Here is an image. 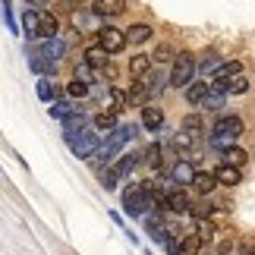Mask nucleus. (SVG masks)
<instances>
[{"label": "nucleus", "mask_w": 255, "mask_h": 255, "mask_svg": "<svg viewBox=\"0 0 255 255\" xmlns=\"http://www.w3.org/2000/svg\"><path fill=\"white\" fill-rule=\"evenodd\" d=\"M139 129H142V123H132V120H129V123H120V126H117V129H114V132H111V135H107V139L101 142V148L95 151L92 167H95V170L111 167V164H114V161L123 154L126 145H129V142L135 139V135H139Z\"/></svg>", "instance_id": "nucleus-1"}, {"label": "nucleus", "mask_w": 255, "mask_h": 255, "mask_svg": "<svg viewBox=\"0 0 255 255\" xmlns=\"http://www.w3.org/2000/svg\"><path fill=\"white\" fill-rule=\"evenodd\" d=\"M101 142H104V135L98 129H85L70 142V151H73V158H79V161H92L95 151L101 148Z\"/></svg>", "instance_id": "nucleus-2"}, {"label": "nucleus", "mask_w": 255, "mask_h": 255, "mask_svg": "<svg viewBox=\"0 0 255 255\" xmlns=\"http://www.w3.org/2000/svg\"><path fill=\"white\" fill-rule=\"evenodd\" d=\"M192 79H195V57L192 54H176V60L170 66V85L186 88Z\"/></svg>", "instance_id": "nucleus-3"}, {"label": "nucleus", "mask_w": 255, "mask_h": 255, "mask_svg": "<svg viewBox=\"0 0 255 255\" xmlns=\"http://www.w3.org/2000/svg\"><path fill=\"white\" fill-rule=\"evenodd\" d=\"M25 51H28V54L44 57V60H51V63H60V60H63V54H66V41H63L60 35H57V38H41V41H35L32 47L25 44Z\"/></svg>", "instance_id": "nucleus-4"}, {"label": "nucleus", "mask_w": 255, "mask_h": 255, "mask_svg": "<svg viewBox=\"0 0 255 255\" xmlns=\"http://www.w3.org/2000/svg\"><path fill=\"white\" fill-rule=\"evenodd\" d=\"M98 47H104L111 57L120 54L126 47V32L117 28V25H101V28H98Z\"/></svg>", "instance_id": "nucleus-5"}, {"label": "nucleus", "mask_w": 255, "mask_h": 255, "mask_svg": "<svg viewBox=\"0 0 255 255\" xmlns=\"http://www.w3.org/2000/svg\"><path fill=\"white\" fill-rule=\"evenodd\" d=\"M189 208H192L189 192L180 189V186H167V192H164V214H189Z\"/></svg>", "instance_id": "nucleus-6"}, {"label": "nucleus", "mask_w": 255, "mask_h": 255, "mask_svg": "<svg viewBox=\"0 0 255 255\" xmlns=\"http://www.w3.org/2000/svg\"><path fill=\"white\" fill-rule=\"evenodd\" d=\"M243 129H246L243 117H237V114H221L218 120H214V126L208 129V135H230V139H240Z\"/></svg>", "instance_id": "nucleus-7"}, {"label": "nucleus", "mask_w": 255, "mask_h": 255, "mask_svg": "<svg viewBox=\"0 0 255 255\" xmlns=\"http://www.w3.org/2000/svg\"><path fill=\"white\" fill-rule=\"evenodd\" d=\"M88 123H92V117H88L82 107H76L70 117H63V120H60V126H63V142L70 145L79 132H85V129H88Z\"/></svg>", "instance_id": "nucleus-8"}, {"label": "nucleus", "mask_w": 255, "mask_h": 255, "mask_svg": "<svg viewBox=\"0 0 255 255\" xmlns=\"http://www.w3.org/2000/svg\"><path fill=\"white\" fill-rule=\"evenodd\" d=\"M192 176H195L192 161H189V158H176V161H173V167H170L167 183H170V186H180V189H186V186H192Z\"/></svg>", "instance_id": "nucleus-9"}, {"label": "nucleus", "mask_w": 255, "mask_h": 255, "mask_svg": "<svg viewBox=\"0 0 255 255\" xmlns=\"http://www.w3.org/2000/svg\"><path fill=\"white\" fill-rule=\"evenodd\" d=\"M221 63H224V57L214 51V47H208L199 60H195V76H202V79H208V76H214L221 70Z\"/></svg>", "instance_id": "nucleus-10"}, {"label": "nucleus", "mask_w": 255, "mask_h": 255, "mask_svg": "<svg viewBox=\"0 0 255 255\" xmlns=\"http://www.w3.org/2000/svg\"><path fill=\"white\" fill-rule=\"evenodd\" d=\"M142 129H148V132L164 129V107H158L154 101H148L142 107Z\"/></svg>", "instance_id": "nucleus-11"}, {"label": "nucleus", "mask_w": 255, "mask_h": 255, "mask_svg": "<svg viewBox=\"0 0 255 255\" xmlns=\"http://www.w3.org/2000/svg\"><path fill=\"white\" fill-rule=\"evenodd\" d=\"M117 126H120V114H114V111H95L92 114V129H98L107 139Z\"/></svg>", "instance_id": "nucleus-12"}, {"label": "nucleus", "mask_w": 255, "mask_h": 255, "mask_svg": "<svg viewBox=\"0 0 255 255\" xmlns=\"http://www.w3.org/2000/svg\"><path fill=\"white\" fill-rule=\"evenodd\" d=\"M211 173H214V180H218V186H227V189L243 183V167H233V164H218Z\"/></svg>", "instance_id": "nucleus-13"}, {"label": "nucleus", "mask_w": 255, "mask_h": 255, "mask_svg": "<svg viewBox=\"0 0 255 255\" xmlns=\"http://www.w3.org/2000/svg\"><path fill=\"white\" fill-rule=\"evenodd\" d=\"M19 35H25V41H38L41 38V25H38V9L28 6L22 13V22H19Z\"/></svg>", "instance_id": "nucleus-14"}, {"label": "nucleus", "mask_w": 255, "mask_h": 255, "mask_svg": "<svg viewBox=\"0 0 255 255\" xmlns=\"http://www.w3.org/2000/svg\"><path fill=\"white\" fill-rule=\"evenodd\" d=\"M82 63H88L95 73H104L107 66H111V54L104 51V47H98V44H92L88 51L82 54Z\"/></svg>", "instance_id": "nucleus-15"}, {"label": "nucleus", "mask_w": 255, "mask_h": 255, "mask_svg": "<svg viewBox=\"0 0 255 255\" xmlns=\"http://www.w3.org/2000/svg\"><path fill=\"white\" fill-rule=\"evenodd\" d=\"M151 54H132L129 63H126V70H129V79H145V76L151 73Z\"/></svg>", "instance_id": "nucleus-16"}, {"label": "nucleus", "mask_w": 255, "mask_h": 255, "mask_svg": "<svg viewBox=\"0 0 255 255\" xmlns=\"http://www.w3.org/2000/svg\"><path fill=\"white\" fill-rule=\"evenodd\" d=\"M192 189L199 192L202 199H211V192L218 189V180H214L211 170H195V176H192Z\"/></svg>", "instance_id": "nucleus-17"}, {"label": "nucleus", "mask_w": 255, "mask_h": 255, "mask_svg": "<svg viewBox=\"0 0 255 255\" xmlns=\"http://www.w3.org/2000/svg\"><path fill=\"white\" fill-rule=\"evenodd\" d=\"M151 98H148V88H145V79H132L129 88H126V104L129 107H145Z\"/></svg>", "instance_id": "nucleus-18"}, {"label": "nucleus", "mask_w": 255, "mask_h": 255, "mask_svg": "<svg viewBox=\"0 0 255 255\" xmlns=\"http://www.w3.org/2000/svg\"><path fill=\"white\" fill-rule=\"evenodd\" d=\"M208 92H211V82H189L183 88V98H186V104H192V107H202V101L208 98Z\"/></svg>", "instance_id": "nucleus-19"}, {"label": "nucleus", "mask_w": 255, "mask_h": 255, "mask_svg": "<svg viewBox=\"0 0 255 255\" xmlns=\"http://www.w3.org/2000/svg\"><path fill=\"white\" fill-rule=\"evenodd\" d=\"M180 132H186L189 139H195V135H202V132H205V114H202V111H192V114H186L183 120H180Z\"/></svg>", "instance_id": "nucleus-20"}, {"label": "nucleus", "mask_w": 255, "mask_h": 255, "mask_svg": "<svg viewBox=\"0 0 255 255\" xmlns=\"http://www.w3.org/2000/svg\"><path fill=\"white\" fill-rule=\"evenodd\" d=\"M73 25L79 28V32H85V28H92V32H98L104 22H101V16L95 13V9H76L73 13Z\"/></svg>", "instance_id": "nucleus-21"}, {"label": "nucleus", "mask_w": 255, "mask_h": 255, "mask_svg": "<svg viewBox=\"0 0 255 255\" xmlns=\"http://www.w3.org/2000/svg\"><path fill=\"white\" fill-rule=\"evenodd\" d=\"M139 164H142V154H139V151H123L120 158H117V161L111 164V167H114V170H117V173H120L123 180H126V176H129L135 167H139Z\"/></svg>", "instance_id": "nucleus-22"}, {"label": "nucleus", "mask_w": 255, "mask_h": 255, "mask_svg": "<svg viewBox=\"0 0 255 255\" xmlns=\"http://www.w3.org/2000/svg\"><path fill=\"white\" fill-rule=\"evenodd\" d=\"M38 25H41V38H57L60 35V19H57L51 9H38ZM38 38V41H41Z\"/></svg>", "instance_id": "nucleus-23"}, {"label": "nucleus", "mask_w": 255, "mask_h": 255, "mask_svg": "<svg viewBox=\"0 0 255 255\" xmlns=\"http://www.w3.org/2000/svg\"><path fill=\"white\" fill-rule=\"evenodd\" d=\"M123 32H126V44H145V41H151L154 28L148 22H132L129 28H123Z\"/></svg>", "instance_id": "nucleus-24"}, {"label": "nucleus", "mask_w": 255, "mask_h": 255, "mask_svg": "<svg viewBox=\"0 0 255 255\" xmlns=\"http://www.w3.org/2000/svg\"><path fill=\"white\" fill-rule=\"evenodd\" d=\"M92 9L101 19H114L126 9V0H92Z\"/></svg>", "instance_id": "nucleus-25"}, {"label": "nucleus", "mask_w": 255, "mask_h": 255, "mask_svg": "<svg viewBox=\"0 0 255 255\" xmlns=\"http://www.w3.org/2000/svg\"><path fill=\"white\" fill-rule=\"evenodd\" d=\"M25 57H28V70H32V73H38V79H41V76H47V79H54V73H57V63L44 60V57H38V54H28V51H25Z\"/></svg>", "instance_id": "nucleus-26"}, {"label": "nucleus", "mask_w": 255, "mask_h": 255, "mask_svg": "<svg viewBox=\"0 0 255 255\" xmlns=\"http://www.w3.org/2000/svg\"><path fill=\"white\" fill-rule=\"evenodd\" d=\"M170 85V76H164V73H148L145 76V88H148V98L154 101V98H161V92Z\"/></svg>", "instance_id": "nucleus-27"}, {"label": "nucleus", "mask_w": 255, "mask_h": 255, "mask_svg": "<svg viewBox=\"0 0 255 255\" xmlns=\"http://www.w3.org/2000/svg\"><path fill=\"white\" fill-rule=\"evenodd\" d=\"M35 95H38V101H41V104H54V98H60V95H57L54 79H47V76H41V79L35 82Z\"/></svg>", "instance_id": "nucleus-28"}, {"label": "nucleus", "mask_w": 255, "mask_h": 255, "mask_svg": "<svg viewBox=\"0 0 255 255\" xmlns=\"http://www.w3.org/2000/svg\"><path fill=\"white\" fill-rule=\"evenodd\" d=\"M224 104H227V92H218V88H211L208 98L202 101V114H221Z\"/></svg>", "instance_id": "nucleus-29"}, {"label": "nucleus", "mask_w": 255, "mask_h": 255, "mask_svg": "<svg viewBox=\"0 0 255 255\" xmlns=\"http://www.w3.org/2000/svg\"><path fill=\"white\" fill-rule=\"evenodd\" d=\"M76 111V104L70 98H54V104H47V117L51 120H63V117H70Z\"/></svg>", "instance_id": "nucleus-30"}, {"label": "nucleus", "mask_w": 255, "mask_h": 255, "mask_svg": "<svg viewBox=\"0 0 255 255\" xmlns=\"http://www.w3.org/2000/svg\"><path fill=\"white\" fill-rule=\"evenodd\" d=\"M249 161V151L240 148V145H230V148L221 151V164H233V167H243Z\"/></svg>", "instance_id": "nucleus-31"}, {"label": "nucleus", "mask_w": 255, "mask_h": 255, "mask_svg": "<svg viewBox=\"0 0 255 255\" xmlns=\"http://www.w3.org/2000/svg\"><path fill=\"white\" fill-rule=\"evenodd\" d=\"M205 249V243H202V237L199 233H183V240H180V255H199Z\"/></svg>", "instance_id": "nucleus-32"}, {"label": "nucleus", "mask_w": 255, "mask_h": 255, "mask_svg": "<svg viewBox=\"0 0 255 255\" xmlns=\"http://www.w3.org/2000/svg\"><path fill=\"white\" fill-rule=\"evenodd\" d=\"M98 183H101V186H104V189H107V192H114V189H117V186H120V183H123V176H120V173H117L114 167H104V170H98Z\"/></svg>", "instance_id": "nucleus-33"}, {"label": "nucleus", "mask_w": 255, "mask_h": 255, "mask_svg": "<svg viewBox=\"0 0 255 255\" xmlns=\"http://www.w3.org/2000/svg\"><path fill=\"white\" fill-rule=\"evenodd\" d=\"M189 214H192L195 221H208L211 214H214V202H211V199H199V202H192Z\"/></svg>", "instance_id": "nucleus-34"}, {"label": "nucleus", "mask_w": 255, "mask_h": 255, "mask_svg": "<svg viewBox=\"0 0 255 255\" xmlns=\"http://www.w3.org/2000/svg\"><path fill=\"white\" fill-rule=\"evenodd\" d=\"M233 76H243V63L240 60H224L221 70L211 76V79H233Z\"/></svg>", "instance_id": "nucleus-35"}, {"label": "nucleus", "mask_w": 255, "mask_h": 255, "mask_svg": "<svg viewBox=\"0 0 255 255\" xmlns=\"http://www.w3.org/2000/svg\"><path fill=\"white\" fill-rule=\"evenodd\" d=\"M88 92H92V85H85L79 79L66 82V98H70V101H82V98H88Z\"/></svg>", "instance_id": "nucleus-36"}, {"label": "nucleus", "mask_w": 255, "mask_h": 255, "mask_svg": "<svg viewBox=\"0 0 255 255\" xmlns=\"http://www.w3.org/2000/svg\"><path fill=\"white\" fill-rule=\"evenodd\" d=\"M170 60H176V51H173V44H158L154 47V54H151V63H170Z\"/></svg>", "instance_id": "nucleus-37"}, {"label": "nucleus", "mask_w": 255, "mask_h": 255, "mask_svg": "<svg viewBox=\"0 0 255 255\" xmlns=\"http://www.w3.org/2000/svg\"><path fill=\"white\" fill-rule=\"evenodd\" d=\"M195 233H199L202 243L208 246V243H214V233H218V230H214V224H211V218H208V221H195Z\"/></svg>", "instance_id": "nucleus-38"}, {"label": "nucleus", "mask_w": 255, "mask_h": 255, "mask_svg": "<svg viewBox=\"0 0 255 255\" xmlns=\"http://www.w3.org/2000/svg\"><path fill=\"white\" fill-rule=\"evenodd\" d=\"M142 158H145V164H148L151 170H161V145H158V142H154V145H148Z\"/></svg>", "instance_id": "nucleus-39"}, {"label": "nucleus", "mask_w": 255, "mask_h": 255, "mask_svg": "<svg viewBox=\"0 0 255 255\" xmlns=\"http://www.w3.org/2000/svg\"><path fill=\"white\" fill-rule=\"evenodd\" d=\"M95 70L88 63H76V73H73V79H79V82H85V85H95Z\"/></svg>", "instance_id": "nucleus-40"}, {"label": "nucleus", "mask_w": 255, "mask_h": 255, "mask_svg": "<svg viewBox=\"0 0 255 255\" xmlns=\"http://www.w3.org/2000/svg\"><path fill=\"white\" fill-rule=\"evenodd\" d=\"M189 145H192V139H189V135H186V132H180V129H176V132L170 135V148H173L176 154H180V151H186V148H189Z\"/></svg>", "instance_id": "nucleus-41"}, {"label": "nucleus", "mask_w": 255, "mask_h": 255, "mask_svg": "<svg viewBox=\"0 0 255 255\" xmlns=\"http://www.w3.org/2000/svg\"><path fill=\"white\" fill-rule=\"evenodd\" d=\"M148 237H151L154 246H164V243H167V237H170V230L164 227V224H161V227H148Z\"/></svg>", "instance_id": "nucleus-42"}, {"label": "nucleus", "mask_w": 255, "mask_h": 255, "mask_svg": "<svg viewBox=\"0 0 255 255\" xmlns=\"http://www.w3.org/2000/svg\"><path fill=\"white\" fill-rule=\"evenodd\" d=\"M180 240L183 237H173V233H170L167 243H164V252H167V255H180Z\"/></svg>", "instance_id": "nucleus-43"}, {"label": "nucleus", "mask_w": 255, "mask_h": 255, "mask_svg": "<svg viewBox=\"0 0 255 255\" xmlns=\"http://www.w3.org/2000/svg\"><path fill=\"white\" fill-rule=\"evenodd\" d=\"M60 3H66V6H76V3H79V0H60Z\"/></svg>", "instance_id": "nucleus-44"}, {"label": "nucleus", "mask_w": 255, "mask_h": 255, "mask_svg": "<svg viewBox=\"0 0 255 255\" xmlns=\"http://www.w3.org/2000/svg\"><path fill=\"white\" fill-rule=\"evenodd\" d=\"M0 6H3V9H6V6H9V0H0Z\"/></svg>", "instance_id": "nucleus-45"}, {"label": "nucleus", "mask_w": 255, "mask_h": 255, "mask_svg": "<svg viewBox=\"0 0 255 255\" xmlns=\"http://www.w3.org/2000/svg\"><path fill=\"white\" fill-rule=\"evenodd\" d=\"M246 255H255V246H252V249H249V252H246Z\"/></svg>", "instance_id": "nucleus-46"}, {"label": "nucleus", "mask_w": 255, "mask_h": 255, "mask_svg": "<svg viewBox=\"0 0 255 255\" xmlns=\"http://www.w3.org/2000/svg\"><path fill=\"white\" fill-rule=\"evenodd\" d=\"M145 255H154V252H151V249H145Z\"/></svg>", "instance_id": "nucleus-47"}, {"label": "nucleus", "mask_w": 255, "mask_h": 255, "mask_svg": "<svg viewBox=\"0 0 255 255\" xmlns=\"http://www.w3.org/2000/svg\"><path fill=\"white\" fill-rule=\"evenodd\" d=\"M230 255H246V252H230Z\"/></svg>", "instance_id": "nucleus-48"}, {"label": "nucleus", "mask_w": 255, "mask_h": 255, "mask_svg": "<svg viewBox=\"0 0 255 255\" xmlns=\"http://www.w3.org/2000/svg\"><path fill=\"white\" fill-rule=\"evenodd\" d=\"M205 255H214V252H205Z\"/></svg>", "instance_id": "nucleus-49"}, {"label": "nucleus", "mask_w": 255, "mask_h": 255, "mask_svg": "<svg viewBox=\"0 0 255 255\" xmlns=\"http://www.w3.org/2000/svg\"><path fill=\"white\" fill-rule=\"evenodd\" d=\"M79 3H85V0H79Z\"/></svg>", "instance_id": "nucleus-50"}]
</instances>
